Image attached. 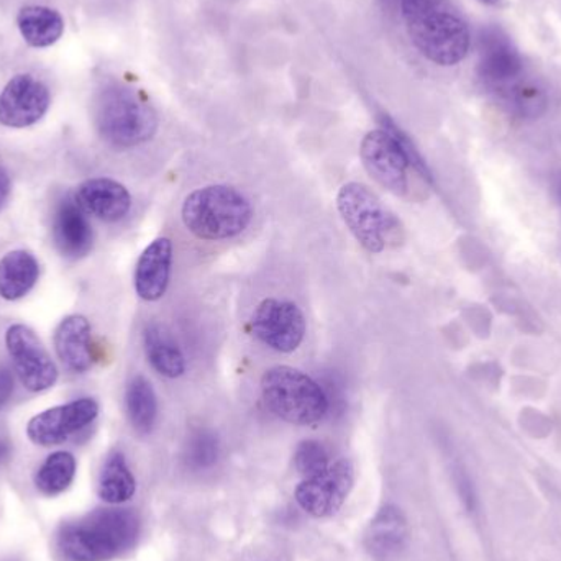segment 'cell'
Returning a JSON list of instances; mask_svg holds the SVG:
<instances>
[{
  "label": "cell",
  "mask_w": 561,
  "mask_h": 561,
  "mask_svg": "<svg viewBox=\"0 0 561 561\" xmlns=\"http://www.w3.org/2000/svg\"><path fill=\"white\" fill-rule=\"evenodd\" d=\"M13 389L15 385H13L12 373L5 366H0V411L9 404Z\"/></svg>",
  "instance_id": "28"
},
{
  "label": "cell",
  "mask_w": 561,
  "mask_h": 561,
  "mask_svg": "<svg viewBox=\"0 0 561 561\" xmlns=\"http://www.w3.org/2000/svg\"><path fill=\"white\" fill-rule=\"evenodd\" d=\"M137 481L121 451H112L99 478V496L107 504H124L134 497Z\"/></svg>",
  "instance_id": "23"
},
{
  "label": "cell",
  "mask_w": 561,
  "mask_h": 561,
  "mask_svg": "<svg viewBox=\"0 0 561 561\" xmlns=\"http://www.w3.org/2000/svg\"><path fill=\"white\" fill-rule=\"evenodd\" d=\"M16 26L26 45L48 48L65 33V20L58 10L45 5H26L16 15Z\"/></svg>",
  "instance_id": "20"
},
{
  "label": "cell",
  "mask_w": 561,
  "mask_h": 561,
  "mask_svg": "<svg viewBox=\"0 0 561 561\" xmlns=\"http://www.w3.org/2000/svg\"><path fill=\"white\" fill-rule=\"evenodd\" d=\"M408 520L394 506L376 514L366 533V549L376 561H396L408 546Z\"/></svg>",
  "instance_id": "18"
},
{
  "label": "cell",
  "mask_w": 561,
  "mask_h": 561,
  "mask_svg": "<svg viewBox=\"0 0 561 561\" xmlns=\"http://www.w3.org/2000/svg\"><path fill=\"white\" fill-rule=\"evenodd\" d=\"M173 265V243L167 237L153 240L138 259L135 268V290L148 302L160 300L170 286Z\"/></svg>",
  "instance_id": "15"
},
{
  "label": "cell",
  "mask_w": 561,
  "mask_h": 561,
  "mask_svg": "<svg viewBox=\"0 0 561 561\" xmlns=\"http://www.w3.org/2000/svg\"><path fill=\"white\" fill-rule=\"evenodd\" d=\"M359 157L369 176L398 196L408 193L409 170H414L427 183L434 181L417 148L404 131L392 124L366 134Z\"/></svg>",
  "instance_id": "5"
},
{
  "label": "cell",
  "mask_w": 561,
  "mask_h": 561,
  "mask_svg": "<svg viewBox=\"0 0 561 561\" xmlns=\"http://www.w3.org/2000/svg\"><path fill=\"white\" fill-rule=\"evenodd\" d=\"M140 536V519L130 510H101L62 524L56 549L65 561H108L130 550Z\"/></svg>",
  "instance_id": "1"
},
{
  "label": "cell",
  "mask_w": 561,
  "mask_h": 561,
  "mask_svg": "<svg viewBox=\"0 0 561 561\" xmlns=\"http://www.w3.org/2000/svg\"><path fill=\"white\" fill-rule=\"evenodd\" d=\"M336 207L346 229L366 252H385L392 237L399 232L398 219L365 184L342 186L336 194Z\"/></svg>",
  "instance_id": "7"
},
{
  "label": "cell",
  "mask_w": 561,
  "mask_h": 561,
  "mask_svg": "<svg viewBox=\"0 0 561 561\" xmlns=\"http://www.w3.org/2000/svg\"><path fill=\"white\" fill-rule=\"evenodd\" d=\"M494 91L506 111L519 118H537L549 108V94L539 82L519 78Z\"/></svg>",
  "instance_id": "22"
},
{
  "label": "cell",
  "mask_w": 561,
  "mask_h": 561,
  "mask_svg": "<svg viewBox=\"0 0 561 561\" xmlns=\"http://www.w3.org/2000/svg\"><path fill=\"white\" fill-rule=\"evenodd\" d=\"M76 203L104 222H118L131 209V196L124 184L111 178H92L84 181L76 193Z\"/></svg>",
  "instance_id": "14"
},
{
  "label": "cell",
  "mask_w": 561,
  "mask_h": 561,
  "mask_svg": "<svg viewBox=\"0 0 561 561\" xmlns=\"http://www.w3.org/2000/svg\"><path fill=\"white\" fill-rule=\"evenodd\" d=\"M55 350L69 371H89L94 365L91 323L84 316H69L61 320L55 332Z\"/></svg>",
  "instance_id": "16"
},
{
  "label": "cell",
  "mask_w": 561,
  "mask_h": 561,
  "mask_svg": "<svg viewBox=\"0 0 561 561\" xmlns=\"http://www.w3.org/2000/svg\"><path fill=\"white\" fill-rule=\"evenodd\" d=\"M402 19L415 48L438 66H455L470 51V30L448 0H401Z\"/></svg>",
  "instance_id": "2"
},
{
  "label": "cell",
  "mask_w": 561,
  "mask_h": 561,
  "mask_svg": "<svg viewBox=\"0 0 561 561\" xmlns=\"http://www.w3.org/2000/svg\"><path fill=\"white\" fill-rule=\"evenodd\" d=\"M262 398L280 421L294 425H313L329 414L325 389L300 369L275 366L263 375Z\"/></svg>",
  "instance_id": "6"
},
{
  "label": "cell",
  "mask_w": 561,
  "mask_h": 561,
  "mask_svg": "<svg viewBox=\"0 0 561 561\" xmlns=\"http://www.w3.org/2000/svg\"><path fill=\"white\" fill-rule=\"evenodd\" d=\"M125 404L130 424L138 434H150L157 424L158 401L153 386L145 376H135L128 382Z\"/></svg>",
  "instance_id": "24"
},
{
  "label": "cell",
  "mask_w": 561,
  "mask_h": 561,
  "mask_svg": "<svg viewBox=\"0 0 561 561\" xmlns=\"http://www.w3.org/2000/svg\"><path fill=\"white\" fill-rule=\"evenodd\" d=\"M94 118L101 137L121 150L138 147L157 134V112L127 85H105L95 99Z\"/></svg>",
  "instance_id": "4"
},
{
  "label": "cell",
  "mask_w": 561,
  "mask_h": 561,
  "mask_svg": "<svg viewBox=\"0 0 561 561\" xmlns=\"http://www.w3.org/2000/svg\"><path fill=\"white\" fill-rule=\"evenodd\" d=\"M352 488V463L339 460L330 463L320 473L304 478L302 483L297 486L296 500L310 516L329 517L343 506Z\"/></svg>",
  "instance_id": "10"
},
{
  "label": "cell",
  "mask_w": 561,
  "mask_h": 561,
  "mask_svg": "<svg viewBox=\"0 0 561 561\" xmlns=\"http://www.w3.org/2000/svg\"><path fill=\"white\" fill-rule=\"evenodd\" d=\"M48 88L32 75L10 79L0 94V125L7 128H26L45 117L49 108Z\"/></svg>",
  "instance_id": "12"
},
{
  "label": "cell",
  "mask_w": 561,
  "mask_h": 561,
  "mask_svg": "<svg viewBox=\"0 0 561 561\" xmlns=\"http://www.w3.org/2000/svg\"><path fill=\"white\" fill-rule=\"evenodd\" d=\"M76 458L69 451L49 455L35 474V486L46 496L65 493L76 477Z\"/></svg>",
  "instance_id": "25"
},
{
  "label": "cell",
  "mask_w": 561,
  "mask_h": 561,
  "mask_svg": "<svg viewBox=\"0 0 561 561\" xmlns=\"http://www.w3.org/2000/svg\"><path fill=\"white\" fill-rule=\"evenodd\" d=\"M53 237L56 247L68 259L78 260L92 249V229L82 214L81 206L66 196L56 206L53 219Z\"/></svg>",
  "instance_id": "17"
},
{
  "label": "cell",
  "mask_w": 561,
  "mask_h": 561,
  "mask_svg": "<svg viewBox=\"0 0 561 561\" xmlns=\"http://www.w3.org/2000/svg\"><path fill=\"white\" fill-rule=\"evenodd\" d=\"M557 196H559V203L561 206V181L559 183V186H557Z\"/></svg>",
  "instance_id": "32"
},
{
  "label": "cell",
  "mask_w": 561,
  "mask_h": 561,
  "mask_svg": "<svg viewBox=\"0 0 561 561\" xmlns=\"http://www.w3.org/2000/svg\"><path fill=\"white\" fill-rule=\"evenodd\" d=\"M306 329L302 310L289 300L265 299L252 316L253 335L279 353L296 352Z\"/></svg>",
  "instance_id": "9"
},
{
  "label": "cell",
  "mask_w": 561,
  "mask_h": 561,
  "mask_svg": "<svg viewBox=\"0 0 561 561\" xmlns=\"http://www.w3.org/2000/svg\"><path fill=\"white\" fill-rule=\"evenodd\" d=\"M219 438L214 432L199 428L187 438L184 460L193 470H207V468L214 467L219 460Z\"/></svg>",
  "instance_id": "26"
},
{
  "label": "cell",
  "mask_w": 561,
  "mask_h": 561,
  "mask_svg": "<svg viewBox=\"0 0 561 561\" xmlns=\"http://www.w3.org/2000/svg\"><path fill=\"white\" fill-rule=\"evenodd\" d=\"M481 2L486 3V5H496L501 0H481Z\"/></svg>",
  "instance_id": "31"
},
{
  "label": "cell",
  "mask_w": 561,
  "mask_h": 561,
  "mask_svg": "<svg viewBox=\"0 0 561 561\" xmlns=\"http://www.w3.org/2000/svg\"><path fill=\"white\" fill-rule=\"evenodd\" d=\"M5 345L13 369L28 391H48L56 385L58 368L32 329L22 323L9 327Z\"/></svg>",
  "instance_id": "8"
},
{
  "label": "cell",
  "mask_w": 561,
  "mask_h": 561,
  "mask_svg": "<svg viewBox=\"0 0 561 561\" xmlns=\"http://www.w3.org/2000/svg\"><path fill=\"white\" fill-rule=\"evenodd\" d=\"M524 61L504 30L488 26L480 35L478 75L488 88L497 89L523 76Z\"/></svg>",
  "instance_id": "13"
},
{
  "label": "cell",
  "mask_w": 561,
  "mask_h": 561,
  "mask_svg": "<svg viewBox=\"0 0 561 561\" xmlns=\"http://www.w3.org/2000/svg\"><path fill=\"white\" fill-rule=\"evenodd\" d=\"M10 451H12V447H10L9 442L0 438V465L10 457Z\"/></svg>",
  "instance_id": "30"
},
{
  "label": "cell",
  "mask_w": 561,
  "mask_h": 561,
  "mask_svg": "<svg viewBox=\"0 0 561 561\" xmlns=\"http://www.w3.org/2000/svg\"><path fill=\"white\" fill-rule=\"evenodd\" d=\"M181 216L194 237L219 242L240 236L250 226L253 207L236 187L213 184L191 193L184 201Z\"/></svg>",
  "instance_id": "3"
},
{
  "label": "cell",
  "mask_w": 561,
  "mask_h": 561,
  "mask_svg": "<svg viewBox=\"0 0 561 561\" xmlns=\"http://www.w3.org/2000/svg\"><path fill=\"white\" fill-rule=\"evenodd\" d=\"M144 348L154 371L164 378H180L186 373L183 350L163 323H148L144 332Z\"/></svg>",
  "instance_id": "19"
},
{
  "label": "cell",
  "mask_w": 561,
  "mask_h": 561,
  "mask_svg": "<svg viewBox=\"0 0 561 561\" xmlns=\"http://www.w3.org/2000/svg\"><path fill=\"white\" fill-rule=\"evenodd\" d=\"M10 193H12V183H10L9 171L0 163V210L9 203Z\"/></svg>",
  "instance_id": "29"
},
{
  "label": "cell",
  "mask_w": 561,
  "mask_h": 561,
  "mask_svg": "<svg viewBox=\"0 0 561 561\" xmlns=\"http://www.w3.org/2000/svg\"><path fill=\"white\" fill-rule=\"evenodd\" d=\"M98 415L99 404L94 399H78L35 415L26 425V435L39 447L65 444L66 440L88 428Z\"/></svg>",
  "instance_id": "11"
},
{
  "label": "cell",
  "mask_w": 561,
  "mask_h": 561,
  "mask_svg": "<svg viewBox=\"0 0 561 561\" xmlns=\"http://www.w3.org/2000/svg\"><path fill=\"white\" fill-rule=\"evenodd\" d=\"M294 465L304 478L313 477V474L320 473L329 467V451L320 442H302L294 454Z\"/></svg>",
  "instance_id": "27"
},
{
  "label": "cell",
  "mask_w": 561,
  "mask_h": 561,
  "mask_svg": "<svg viewBox=\"0 0 561 561\" xmlns=\"http://www.w3.org/2000/svg\"><path fill=\"white\" fill-rule=\"evenodd\" d=\"M39 276V265L32 253L13 250L0 260V297L19 300L30 293Z\"/></svg>",
  "instance_id": "21"
}]
</instances>
